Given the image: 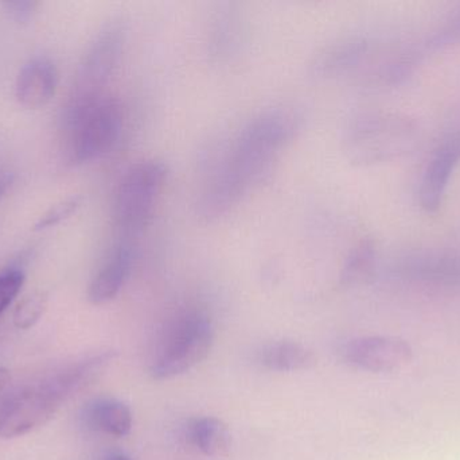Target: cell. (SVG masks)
<instances>
[{
	"label": "cell",
	"mask_w": 460,
	"mask_h": 460,
	"mask_svg": "<svg viewBox=\"0 0 460 460\" xmlns=\"http://www.w3.org/2000/svg\"><path fill=\"white\" fill-rule=\"evenodd\" d=\"M115 353L75 359L16 388L0 401V437H23L48 423L107 369Z\"/></svg>",
	"instance_id": "2"
},
{
	"label": "cell",
	"mask_w": 460,
	"mask_h": 460,
	"mask_svg": "<svg viewBox=\"0 0 460 460\" xmlns=\"http://www.w3.org/2000/svg\"><path fill=\"white\" fill-rule=\"evenodd\" d=\"M10 373L7 369L0 367V391L7 386L8 381H10Z\"/></svg>",
	"instance_id": "24"
},
{
	"label": "cell",
	"mask_w": 460,
	"mask_h": 460,
	"mask_svg": "<svg viewBox=\"0 0 460 460\" xmlns=\"http://www.w3.org/2000/svg\"><path fill=\"white\" fill-rule=\"evenodd\" d=\"M296 127V115L280 108L252 119L235 137L228 156L208 184L201 200L205 218L223 215L261 181L273 159L294 137Z\"/></svg>",
	"instance_id": "1"
},
{
	"label": "cell",
	"mask_w": 460,
	"mask_h": 460,
	"mask_svg": "<svg viewBox=\"0 0 460 460\" xmlns=\"http://www.w3.org/2000/svg\"><path fill=\"white\" fill-rule=\"evenodd\" d=\"M11 184H13V175L8 172H0V199L4 196Z\"/></svg>",
	"instance_id": "23"
},
{
	"label": "cell",
	"mask_w": 460,
	"mask_h": 460,
	"mask_svg": "<svg viewBox=\"0 0 460 460\" xmlns=\"http://www.w3.org/2000/svg\"><path fill=\"white\" fill-rule=\"evenodd\" d=\"M46 307H48V296L45 293H34L22 300L13 316L16 329H31L42 318Z\"/></svg>",
	"instance_id": "18"
},
{
	"label": "cell",
	"mask_w": 460,
	"mask_h": 460,
	"mask_svg": "<svg viewBox=\"0 0 460 460\" xmlns=\"http://www.w3.org/2000/svg\"><path fill=\"white\" fill-rule=\"evenodd\" d=\"M123 108L108 95H73L65 110V150L69 162L88 164L113 150L123 131Z\"/></svg>",
	"instance_id": "3"
},
{
	"label": "cell",
	"mask_w": 460,
	"mask_h": 460,
	"mask_svg": "<svg viewBox=\"0 0 460 460\" xmlns=\"http://www.w3.org/2000/svg\"><path fill=\"white\" fill-rule=\"evenodd\" d=\"M58 72L46 57H35L19 70L15 96L19 104L29 110L45 107L56 94Z\"/></svg>",
	"instance_id": "13"
},
{
	"label": "cell",
	"mask_w": 460,
	"mask_h": 460,
	"mask_svg": "<svg viewBox=\"0 0 460 460\" xmlns=\"http://www.w3.org/2000/svg\"><path fill=\"white\" fill-rule=\"evenodd\" d=\"M392 275L405 283L460 289V253L448 250L411 251L394 262Z\"/></svg>",
	"instance_id": "9"
},
{
	"label": "cell",
	"mask_w": 460,
	"mask_h": 460,
	"mask_svg": "<svg viewBox=\"0 0 460 460\" xmlns=\"http://www.w3.org/2000/svg\"><path fill=\"white\" fill-rule=\"evenodd\" d=\"M2 7L4 8L11 19L19 23H24L34 15L38 3L30 2V0H8V2L2 3Z\"/></svg>",
	"instance_id": "22"
},
{
	"label": "cell",
	"mask_w": 460,
	"mask_h": 460,
	"mask_svg": "<svg viewBox=\"0 0 460 460\" xmlns=\"http://www.w3.org/2000/svg\"><path fill=\"white\" fill-rule=\"evenodd\" d=\"M134 258V245L129 240L120 239L113 246L89 285L88 299L92 304H105L120 293L131 275Z\"/></svg>",
	"instance_id": "11"
},
{
	"label": "cell",
	"mask_w": 460,
	"mask_h": 460,
	"mask_svg": "<svg viewBox=\"0 0 460 460\" xmlns=\"http://www.w3.org/2000/svg\"><path fill=\"white\" fill-rule=\"evenodd\" d=\"M126 29L123 22L105 24L86 51L78 70L75 91L73 95H102L110 83L123 53Z\"/></svg>",
	"instance_id": "7"
},
{
	"label": "cell",
	"mask_w": 460,
	"mask_h": 460,
	"mask_svg": "<svg viewBox=\"0 0 460 460\" xmlns=\"http://www.w3.org/2000/svg\"><path fill=\"white\" fill-rule=\"evenodd\" d=\"M256 361L262 369L270 372L292 373L315 366L316 356L302 343L294 340H273L259 348Z\"/></svg>",
	"instance_id": "14"
},
{
	"label": "cell",
	"mask_w": 460,
	"mask_h": 460,
	"mask_svg": "<svg viewBox=\"0 0 460 460\" xmlns=\"http://www.w3.org/2000/svg\"><path fill=\"white\" fill-rule=\"evenodd\" d=\"M460 164V131L448 135L435 149L421 176L419 203L427 212H437L442 205L451 177Z\"/></svg>",
	"instance_id": "10"
},
{
	"label": "cell",
	"mask_w": 460,
	"mask_h": 460,
	"mask_svg": "<svg viewBox=\"0 0 460 460\" xmlns=\"http://www.w3.org/2000/svg\"><path fill=\"white\" fill-rule=\"evenodd\" d=\"M460 43V8L456 13L451 14L439 27L437 32L431 35L427 46L431 50L438 49L450 48V46L459 45Z\"/></svg>",
	"instance_id": "19"
},
{
	"label": "cell",
	"mask_w": 460,
	"mask_h": 460,
	"mask_svg": "<svg viewBox=\"0 0 460 460\" xmlns=\"http://www.w3.org/2000/svg\"><path fill=\"white\" fill-rule=\"evenodd\" d=\"M372 50V41L362 34L349 35L327 45L314 59V75L338 77L358 69Z\"/></svg>",
	"instance_id": "12"
},
{
	"label": "cell",
	"mask_w": 460,
	"mask_h": 460,
	"mask_svg": "<svg viewBox=\"0 0 460 460\" xmlns=\"http://www.w3.org/2000/svg\"><path fill=\"white\" fill-rule=\"evenodd\" d=\"M80 204L81 200L78 197H72V199L65 200V202L54 205L48 212L40 216V221L35 224V230L42 231V230L50 229V227L62 223V221L69 219L78 210Z\"/></svg>",
	"instance_id": "21"
},
{
	"label": "cell",
	"mask_w": 460,
	"mask_h": 460,
	"mask_svg": "<svg viewBox=\"0 0 460 460\" xmlns=\"http://www.w3.org/2000/svg\"><path fill=\"white\" fill-rule=\"evenodd\" d=\"M340 354L349 366L373 374L397 372L413 358L410 343L394 337L356 338L345 343Z\"/></svg>",
	"instance_id": "8"
},
{
	"label": "cell",
	"mask_w": 460,
	"mask_h": 460,
	"mask_svg": "<svg viewBox=\"0 0 460 460\" xmlns=\"http://www.w3.org/2000/svg\"><path fill=\"white\" fill-rule=\"evenodd\" d=\"M23 284L24 275L22 270L10 269L0 273V315L16 299Z\"/></svg>",
	"instance_id": "20"
},
{
	"label": "cell",
	"mask_w": 460,
	"mask_h": 460,
	"mask_svg": "<svg viewBox=\"0 0 460 460\" xmlns=\"http://www.w3.org/2000/svg\"><path fill=\"white\" fill-rule=\"evenodd\" d=\"M191 445L207 456L228 455L232 447L229 427L217 418H199L188 429Z\"/></svg>",
	"instance_id": "16"
},
{
	"label": "cell",
	"mask_w": 460,
	"mask_h": 460,
	"mask_svg": "<svg viewBox=\"0 0 460 460\" xmlns=\"http://www.w3.org/2000/svg\"><path fill=\"white\" fill-rule=\"evenodd\" d=\"M418 137L413 122L399 115L357 119L345 137V153L359 165L378 164L407 153Z\"/></svg>",
	"instance_id": "5"
},
{
	"label": "cell",
	"mask_w": 460,
	"mask_h": 460,
	"mask_svg": "<svg viewBox=\"0 0 460 460\" xmlns=\"http://www.w3.org/2000/svg\"><path fill=\"white\" fill-rule=\"evenodd\" d=\"M373 264H375V248L372 243H361L349 257L343 267V283L348 285L361 283L372 272Z\"/></svg>",
	"instance_id": "17"
},
{
	"label": "cell",
	"mask_w": 460,
	"mask_h": 460,
	"mask_svg": "<svg viewBox=\"0 0 460 460\" xmlns=\"http://www.w3.org/2000/svg\"><path fill=\"white\" fill-rule=\"evenodd\" d=\"M84 424L92 431L124 437L132 429L131 410L124 402L110 397L93 400L83 412Z\"/></svg>",
	"instance_id": "15"
},
{
	"label": "cell",
	"mask_w": 460,
	"mask_h": 460,
	"mask_svg": "<svg viewBox=\"0 0 460 460\" xmlns=\"http://www.w3.org/2000/svg\"><path fill=\"white\" fill-rule=\"evenodd\" d=\"M215 331L202 312H189L178 320L158 359L151 367L154 380L164 381L185 374L201 364L212 350Z\"/></svg>",
	"instance_id": "6"
},
{
	"label": "cell",
	"mask_w": 460,
	"mask_h": 460,
	"mask_svg": "<svg viewBox=\"0 0 460 460\" xmlns=\"http://www.w3.org/2000/svg\"><path fill=\"white\" fill-rule=\"evenodd\" d=\"M105 460H132L128 458V456L124 455V454H112V455L108 456Z\"/></svg>",
	"instance_id": "25"
},
{
	"label": "cell",
	"mask_w": 460,
	"mask_h": 460,
	"mask_svg": "<svg viewBox=\"0 0 460 460\" xmlns=\"http://www.w3.org/2000/svg\"><path fill=\"white\" fill-rule=\"evenodd\" d=\"M166 177L167 167L158 159L137 162L124 173L113 208L120 239L132 242L147 226Z\"/></svg>",
	"instance_id": "4"
}]
</instances>
